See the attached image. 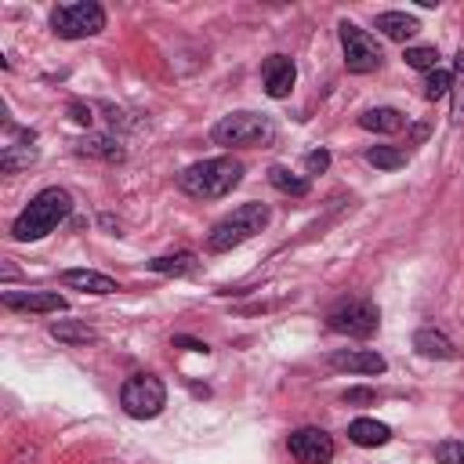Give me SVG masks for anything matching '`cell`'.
<instances>
[{"label":"cell","mask_w":464,"mask_h":464,"mask_svg":"<svg viewBox=\"0 0 464 464\" xmlns=\"http://www.w3.org/2000/svg\"><path fill=\"white\" fill-rule=\"evenodd\" d=\"M69 214H72V196H69L65 188H58V185L40 188V192L29 199V207L14 218L11 236H14L18 243H36V239L51 236Z\"/></svg>","instance_id":"6da1fadb"},{"label":"cell","mask_w":464,"mask_h":464,"mask_svg":"<svg viewBox=\"0 0 464 464\" xmlns=\"http://www.w3.org/2000/svg\"><path fill=\"white\" fill-rule=\"evenodd\" d=\"M239 181H243V163L232 160V156L199 160V163L185 167L181 178H178L181 192H188V196H196V199H221V196H228Z\"/></svg>","instance_id":"7a4b0ae2"},{"label":"cell","mask_w":464,"mask_h":464,"mask_svg":"<svg viewBox=\"0 0 464 464\" xmlns=\"http://www.w3.org/2000/svg\"><path fill=\"white\" fill-rule=\"evenodd\" d=\"M268 218H272L268 203H243V207H236L232 214H225V218L207 232V250L225 254V250L243 246L246 239H254V236L268 225Z\"/></svg>","instance_id":"3957f363"},{"label":"cell","mask_w":464,"mask_h":464,"mask_svg":"<svg viewBox=\"0 0 464 464\" xmlns=\"http://www.w3.org/2000/svg\"><path fill=\"white\" fill-rule=\"evenodd\" d=\"M214 145L225 149H257V145H272L276 141V123L265 112H228L214 123L210 130Z\"/></svg>","instance_id":"277c9868"},{"label":"cell","mask_w":464,"mask_h":464,"mask_svg":"<svg viewBox=\"0 0 464 464\" xmlns=\"http://www.w3.org/2000/svg\"><path fill=\"white\" fill-rule=\"evenodd\" d=\"M120 406L134 420H152L167 406V388H163V381L156 373H134L120 388Z\"/></svg>","instance_id":"5b68a950"},{"label":"cell","mask_w":464,"mask_h":464,"mask_svg":"<svg viewBox=\"0 0 464 464\" xmlns=\"http://www.w3.org/2000/svg\"><path fill=\"white\" fill-rule=\"evenodd\" d=\"M51 29L62 40H87L98 36L105 29V7L94 0H76V4H62L51 11Z\"/></svg>","instance_id":"8992f818"},{"label":"cell","mask_w":464,"mask_h":464,"mask_svg":"<svg viewBox=\"0 0 464 464\" xmlns=\"http://www.w3.org/2000/svg\"><path fill=\"white\" fill-rule=\"evenodd\" d=\"M326 326L334 334H344V337H373L381 326V312L366 297H348L326 312Z\"/></svg>","instance_id":"52a82bcc"},{"label":"cell","mask_w":464,"mask_h":464,"mask_svg":"<svg viewBox=\"0 0 464 464\" xmlns=\"http://www.w3.org/2000/svg\"><path fill=\"white\" fill-rule=\"evenodd\" d=\"M337 36H341V51H344V69L348 72H373L377 65H381V47H377V40L366 33V29H359L355 22H341L337 25Z\"/></svg>","instance_id":"ba28073f"},{"label":"cell","mask_w":464,"mask_h":464,"mask_svg":"<svg viewBox=\"0 0 464 464\" xmlns=\"http://www.w3.org/2000/svg\"><path fill=\"white\" fill-rule=\"evenodd\" d=\"M286 450L297 464H330L334 460V439H330V431H323L315 424L294 428L286 435Z\"/></svg>","instance_id":"9c48e42d"},{"label":"cell","mask_w":464,"mask_h":464,"mask_svg":"<svg viewBox=\"0 0 464 464\" xmlns=\"http://www.w3.org/2000/svg\"><path fill=\"white\" fill-rule=\"evenodd\" d=\"M0 301H4V308H11V312H40V315H47V312H65V308H69V301H65L62 294H54V290H4Z\"/></svg>","instance_id":"30bf717a"},{"label":"cell","mask_w":464,"mask_h":464,"mask_svg":"<svg viewBox=\"0 0 464 464\" xmlns=\"http://www.w3.org/2000/svg\"><path fill=\"white\" fill-rule=\"evenodd\" d=\"M261 80H265V94L268 98H286L297 83V65L286 54H268L261 65Z\"/></svg>","instance_id":"8fae6325"},{"label":"cell","mask_w":464,"mask_h":464,"mask_svg":"<svg viewBox=\"0 0 464 464\" xmlns=\"http://www.w3.org/2000/svg\"><path fill=\"white\" fill-rule=\"evenodd\" d=\"M334 370H344V373H384L388 362L381 352H370V348H337L330 352L326 359Z\"/></svg>","instance_id":"7c38bea8"},{"label":"cell","mask_w":464,"mask_h":464,"mask_svg":"<svg viewBox=\"0 0 464 464\" xmlns=\"http://www.w3.org/2000/svg\"><path fill=\"white\" fill-rule=\"evenodd\" d=\"M62 286L83 290V294H98V297L120 290V283H116L112 276H102V272H94V268H65V272H62Z\"/></svg>","instance_id":"4fadbf2b"},{"label":"cell","mask_w":464,"mask_h":464,"mask_svg":"<svg viewBox=\"0 0 464 464\" xmlns=\"http://www.w3.org/2000/svg\"><path fill=\"white\" fill-rule=\"evenodd\" d=\"M388 439H392V428L381 424V420H373V417H355V420L348 424V442H355V446H362V450H377V446H384Z\"/></svg>","instance_id":"5bb4252c"},{"label":"cell","mask_w":464,"mask_h":464,"mask_svg":"<svg viewBox=\"0 0 464 464\" xmlns=\"http://www.w3.org/2000/svg\"><path fill=\"white\" fill-rule=\"evenodd\" d=\"M359 127L362 130H373V134H399L406 127V116L392 105H381V109H366L359 116Z\"/></svg>","instance_id":"9a60e30c"},{"label":"cell","mask_w":464,"mask_h":464,"mask_svg":"<svg viewBox=\"0 0 464 464\" xmlns=\"http://www.w3.org/2000/svg\"><path fill=\"white\" fill-rule=\"evenodd\" d=\"M413 348H417L424 359H453V355H457L453 341H450L442 330H431V326H424V330L413 334Z\"/></svg>","instance_id":"2e32d148"},{"label":"cell","mask_w":464,"mask_h":464,"mask_svg":"<svg viewBox=\"0 0 464 464\" xmlns=\"http://www.w3.org/2000/svg\"><path fill=\"white\" fill-rule=\"evenodd\" d=\"M377 29H381L388 40L406 44V40L420 29V22H417L413 14H406V11H381V14H377Z\"/></svg>","instance_id":"e0dca14e"},{"label":"cell","mask_w":464,"mask_h":464,"mask_svg":"<svg viewBox=\"0 0 464 464\" xmlns=\"http://www.w3.org/2000/svg\"><path fill=\"white\" fill-rule=\"evenodd\" d=\"M76 152L80 156H91V160H105V163H120L123 160V145L112 134H87L76 145Z\"/></svg>","instance_id":"ac0fdd59"},{"label":"cell","mask_w":464,"mask_h":464,"mask_svg":"<svg viewBox=\"0 0 464 464\" xmlns=\"http://www.w3.org/2000/svg\"><path fill=\"white\" fill-rule=\"evenodd\" d=\"M58 344H69V348H83V344H94L98 341V334L87 326V323H76V319H58V323H51V330H47Z\"/></svg>","instance_id":"d6986e66"},{"label":"cell","mask_w":464,"mask_h":464,"mask_svg":"<svg viewBox=\"0 0 464 464\" xmlns=\"http://www.w3.org/2000/svg\"><path fill=\"white\" fill-rule=\"evenodd\" d=\"M149 268L160 272V276H188V272H196V254H188V250L163 254V257H152Z\"/></svg>","instance_id":"ffe728a7"},{"label":"cell","mask_w":464,"mask_h":464,"mask_svg":"<svg viewBox=\"0 0 464 464\" xmlns=\"http://www.w3.org/2000/svg\"><path fill=\"white\" fill-rule=\"evenodd\" d=\"M33 160H36V145H33V141H22V145H4V152H0V170L14 174V170L29 167Z\"/></svg>","instance_id":"44dd1931"},{"label":"cell","mask_w":464,"mask_h":464,"mask_svg":"<svg viewBox=\"0 0 464 464\" xmlns=\"http://www.w3.org/2000/svg\"><path fill=\"white\" fill-rule=\"evenodd\" d=\"M450 94H453L450 120H453V127H460L464 123V51L453 54V83H450Z\"/></svg>","instance_id":"7402d4cb"},{"label":"cell","mask_w":464,"mask_h":464,"mask_svg":"<svg viewBox=\"0 0 464 464\" xmlns=\"http://www.w3.org/2000/svg\"><path fill=\"white\" fill-rule=\"evenodd\" d=\"M268 181L279 188V192H286V196H308V178H301V174H294V170H286V167H272L268 170Z\"/></svg>","instance_id":"603a6c76"},{"label":"cell","mask_w":464,"mask_h":464,"mask_svg":"<svg viewBox=\"0 0 464 464\" xmlns=\"http://www.w3.org/2000/svg\"><path fill=\"white\" fill-rule=\"evenodd\" d=\"M366 163L377 167V170H399V167H406V152L402 149H392V145H373L366 152Z\"/></svg>","instance_id":"cb8c5ba5"},{"label":"cell","mask_w":464,"mask_h":464,"mask_svg":"<svg viewBox=\"0 0 464 464\" xmlns=\"http://www.w3.org/2000/svg\"><path fill=\"white\" fill-rule=\"evenodd\" d=\"M402 58H406L410 69H420V72L439 69V51H435V47H406Z\"/></svg>","instance_id":"d4e9b609"},{"label":"cell","mask_w":464,"mask_h":464,"mask_svg":"<svg viewBox=\"0 0 464 464\" xmlns=\"http://www.w3.org/2000/svg\"><path fill=\"white\" fill-rule=\"evenodd\" d=\"M450 83H453V76H450L446 69H431V72L424 76V98H428V102L446 98V94H450Z\"/></svg>","instance_id":"484cf974"},{"label":"cell","mask_w":464,"mask_h":464,"mask_svg":"<svg viewBox=\"0 0 464 464\" xmlns=\"http://www.w3.org/2000/svg\"><path fill=\"white\" fill-rule=\"evenodd\" d=\"M435 460H439V464H464V442H460V439L439 442V446H435Z\"/></svg>","instance_id":"4316f807"},{"label":"cell","mask_w":464,"mask_h":464,"mask_svg":"<svg viewBox=\"0 0 464 464\" xmlns=\"http://www.w3.org/2000/svg\"><path fill=\"white\" fill-rule=\"evenodd\" d=\"M326 167H330V152H326V149H312V152L304 156V170H308V174H323Z\"/></svg>","instance_id":"83f0119b"},{"label":"cell","mask_w":464,"mask_h":464,"mask_svg":"<svg viewBox=\"0 0 464 464\" xmlns=\"http://www.w3.org/2000/svg\"><path fill=\"white\" fill-rule=\"evenodd\" d=\"M341 402H348V406H370V402H377V392H370V388H348L341 395Z\"/></svg>","instance_id":"f1b7e54d"},{"label":"cell","mask_w":464,"mask_h":464,"mask_svg":"<svg viewBox=\"0 0 464 464\" xmlns=\"http://www.w3.org/2000/svg\"><path fill=\"white\" fill-rule=\"evenodd\" d=\"M69 116H72L80 127H91V120H94L91 105H83V102H69Z\"/></svg>","instance_id":"f546056e"},{"label":"cell","mask_w":464,"mask_h":464,"mask_svg":"<svg viewBox=\"0 0 464 464\" xmlns=\"http://www.w3.org/2000/svg\"><path fill=\"white\" fill-rule=\"evenodd\" d=\"M174 344H181V348H188V352H210V344L207 341H196V337H174Z\"/></svg>","instance_id":"4dcf8cb0"},{"label":"cell","mask_w":464,"mask_h":464,"mask_svg":"<svg viewBox=\"0 0 464 464\" xmlns=\"http://www.w3.org/2000/svg\"><path fill=\"white\" fill-rule=\"evenodd\" d=\"M11 464H33V450L25 446V450H18L14 457H11Z\"/></svg>","instance_id":"1f68e13d"}]
</instances>
